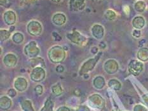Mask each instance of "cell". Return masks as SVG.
I'll return each instance as SVG.
<instances>
[{
  "instance_id": "1",
  "label": "cell",
  "mask_w": 148,
  "mask_h": 111,
  "mask_svg": "<svg viewBox=\"0 0 148 111\" xmlns=\"http://www.w3.org/2000/svg\"><path fill=\"white\" fill-rule=\"evenodd\" d=\"M90 106L96 109H101L104 106V100L98 94H94L91 95L88 98Z\"/></svg>"
},
{
  "instance_id": "2",
  "label": "cell",
  "mask_w": 148,
  "mask_h": 111,
  "mask_svg": "<svg viewBox=\"0 0 148 111\" xmlns=\"http://www.w3.org/2000/svg\"><path fill=\"white\" fill-rule=\"evenodd\" d=\"M28 33L33 36L40 35L42 31V27L39 22L37 21H31L27 25Z\"/></svg>"
},
{
  "instance_id": "3",
  "label": "cell",
  "mask_w": 148,
  "mask_h": 111,
  "mask_svg": "<svg viewBox=\"0 0 148 111\" xmlns=\"http://www.w3.org/2000/svg\"><path fill=\"white\" fill-rule=\"evenodd\" d=\"M45 77V72L43 69L40 67H36L33 69L31 74V78L35 82H40L43 80Z\"/></svg>"
},
{
  "instance_id": "4",
  "label": "cell",
  "mask_w": 148,
  "mask_h": 111,
  "mask_svg": "<svg viewBox=\"0 0 148 111\" xmlns=\"http://www.w3.org/2000/svg\"><path fill=\"white\" fill-rule=\"evenodd\" d=\"M85 0H70L69 8L71 11L78 12L83 10L85 7Z\"/></svg>"
},
{
  "instance_id": "5",
  "label": "cell",
  "mask_w": 148,
  "mask_h": 111,
  "mask_svg": "<svg viewBox=\"0 0 148 111\" xmlns=\"http://www.w3.org/2000/svg\"><path fill=\"white\" fill-rule=\"evenodd\" d=\"M3 18H4V20L6 24L12 26L16 22V15L12 10L6 11L4 14Z\"/></svg>"
},
{
  "instance_id": "6",
  "label": "cell",
  "mask_w": 148,
  "mask_h": 111,
  "mask_svg": "<svg viewBox=\"0 0 148 111\" xmlns=\"http://www.w3.org/2000/svg\"><path fill=\"white\" fill-rule=\"evenodd\" d=\"M67 37L68 39L71 40L72 42L76 44H78L79 42L82 43L85 41L86 38L83 37L82 35L77 31H74L73 33L67 34Z\"/></svg>"
},
{
  "instance_id": "7",
  "label": "cell",
  "mask_w": 148,
  "mask_h": 111,
  "mask_svg": "<svg viewBox=\"0 0 148 111\" xmlns=\"http://www.w3.org/2000/svg\"><path fill=\"white\" fill-rule=\"evenodd\" d=\"M15 88L19 91H24L27 87V82L26 79L23 78H18L15 81Z\"/></svg>"
},
{
  "instance_id": "8",
  "label": "cell",
  "mask_w": 148,
  "mask_h": 111,
  "mask_svg": "<svg viewBox=\"0 0 148 111\" xmlns=\"http://www.w3.org/2000/svg\"><path fill=\"white\" fill-rule=\"evenodd\" d=\"M92 33L97 39H101L104 35V28L101 25L95 24L92 28Z\"/></svg>"
},
{
  "instance_id": "9",
  "label": "cell",
  "mask_w": 148,
  "mask_h": 111,
  "mask_svg": "<svg viewBox=\"0 0 148 111\" xmlns=\"http://www.w3.org/2000/svg\"><path fill=\"white\" fill-rule=\"evenodd\" d=\"M52 21L54 24L58 25V26H60V25H62L66 23V17L64 14L58 13V14H56L53 15L52 18Z\"/></svg>"
},
{
  "instance_id": "10",
  "label": "cell",
  "mask_w": 148,
  "mask_h": 111,
  "mask_svg": "<svg viewBox=\"0 0 148 111\" xmlns=\"http://www.w3.org/2000/svg\"><path fill=\"white\" fill-rule=\"evenodd\" d=\"M133 26L137 29H140L144 27L145 25V19L141 16H137L135 17L132 22Z\"/></svg>"
},
{
  "instance_id": "11",
  "label": "cell",
  "mask_w": 148,
  "mask_h": 111,
  "mask_svg": "<svg viewBox=\"0 0 148 111\" xmlns=\"http://www.w3.org/2000/svg\"><path fill=\"white\" fill-rule=\"evenodd\" d=\"M1 109L3 110H6L9 109L12 106V100L10 98L6 96H3L1 97Z\"/></svg>"
},
{
  "instance_id": "12",
  "label": "cell",
  "mask_w": 148,
  "mask_h": 111,
  "mask_svg": "<svg viewBox=\"0 0 148 111\" xmlns=\"http://www.w3.org/2000/svg\"><path fill=\"white\" fill-rule=\"evenodd\" d=\"M21 106L24 111H35L32 106L31 101L29 100L22 101L21 102Z\"/></svg>"
},
{
  "instance_id": "13",
  "label": "cell",
  "mask_w": 148,
  "mask_h": 111,
  "mask_svg": "<svg viewBox=\"0 0 148 111\" xmlns=\"http://www.w3.org/2000/svg\"><path fill=\"white\" fill-rule=\"evenodd\" d=\"M146 4L143 1H137L134 5V8L138 12H143L146 9Z\"/></svg>"
},
{
  "instance_id": "14",
  "label": "cell",
  "mask_w": 148,
  "mask_h": 111,
  "mask_svg": "<svg viewBox=\"0 0 148 111\" xmlns=\"http://www.w3.org/2000/svg\"><path fill=\"white\" fill-rule=\"evenodd\" d=\"M53 102L50 98H48L45 104V106L40 111H53Z\"/></svg>"
},
{
  "instance_id": "15",
  "label": "cell",
  "mask_w": 148,
  "mask_h": 111,
  "mask_svg": "<svg viewBox=\"0 0 148 111\" xmlns=\"http://www.w3.org/2000/svg\"><path fill=\"white\" fill-rule=\"evenodd\" d=\"M104 80L102 77L96 78L94 81V86L97 89H102L104 86Z\"/></svg>"
},
{
  "instance_id": "16",
  "label": "cell",
  "mask_w": 148,
  "mask_h": 111,
  "mask_svg": "<svg viewBox=\"0 0 148 111\" xmlns=\"http://www.w3.org/2000/svg\"><path fill=\"white\" fill-rule=\"evenodd\" d=\"M51 90H52L53 95H56L57 97L59 96V95H60L63 93L62 89L60 86V84L59 83L53 85V86L51 87Z\"/></svg>"
},
{
  "instance_id": "17",
  "label": "cell",
  "mask_w": 148,
  "mask_h": 111,
  "mask_svg": "<svg viewBox=\"0 0 148 111\" xmlns=\"http://www.w3.org/2000/svg\"><path fill=\"white\" fill-rule=\"evenodd\" d=\"M105 18L109 20H113L116 17V14L112 10H108L105 12Z\"/></svg>"
},
{
  "instance_id": "18",
  "label": "cell",
  "mask_w": 148,
  "mask_h": 111,
  "mask_svg": "<svg viewBox=\"0 0 148 111\" xmlns=\"http://www.w3.org/2000/svg\"><path fill=\"white\" fill-rule=\"evenodd\" d=\"M13 40L17 43H21L23 41V35L21 33H17L13 36Z\"/></svg>"
},
{
  "instance_id": "19",
  "label": "cell",
  "mask_w": 148,
  "mask_h": 111,
  "mask_svg": "<svg viewBox=\"0 0 148 111\" xmlns=\"http://www.w3.org/2000/svg\"><path fill=\"white\" fill-rule=\"evenodd\" d=\"M10 36V33L7 30H1V41H5Z\"/></svg>"
},
{
  "instance_id": "20",
  "label": "cell",
  "mask_w": 148,
  "mask_h": 111,
  "mask_svg": "<svg viewBox=\"0 0 148 111\" xmlns=\"http://www.w3.org/2000/svg\"><path fill=\"white\" fill-rule=\"evenodd\" d=\"M114 79H112L109 82V87L114 88V90H119V89L120 88V82H118V81L116 80V83H114Z\"/></svg>"
},
{
  "instance_id": "21",
  "label": "cell",
  "mask_w": 148,
  "mask_h": 111,
  "mask_svg": "<svg viewBox=\"0 0 148 111\" xmlns=\"http://www.w3.org/2000/svg\"><path fill=\"white\" fill-rule=\"evenodd\" d=\"M35 92L38 95H41L43 93V87L41 85H37L36 88H34Z\"/></svg>"
},
{
  "instance_id": "22",
  "label": "cell",
  "mask_w": 148,
  "mask_h": 111,
  "mask_svg": "<svg viewBox=\"0 0 148 111\" xmlns=\"http://www.w3.org/2000/svg\"><path fill=\"white\" fill-rule=\"evenodd\" d=\"M8 95L10 97H15L16 95H17V92H16L14 89H10V90L8 91Z\"/></svg>"
},
{
  "instance_id": "23",
  "label": "cell",
  "mask_w": 148,
  "mask_h": 111,
  "mask_svg": "<svg viewBox=\"0 0 148 111\" xmlns=\"http://www.w3.org/2000/svg\"><path fill=\"white\" fill-rule=\"evenodd\" d=\"M133 36L136 37H139L140 36V31L139 29H136L133 31Z\"/></svg>"
},
{
  "instance_id": "24",
  "label": "cell",
  "mask_w": 148,
  "mask_h": 111,
  "mask_svg": "<svg viewBox=\"0 0 148 111\" xmlns=\"http://www.w3.org/2000/svg\"><path fill=\"white\" fill-rule=\"evenodd\" d=\"M57 111H71L69 108H67V107L65 106H62L59 107V109L57 110Z\"/></svg>"
},
{
  "instance_id": "25",
  "label": "cell",
  "mask_w": 148,
  "mask_h": 111,
  "mask_svg": "<svg viewBox=\"0 0 148 111\" xmlns=\"http://www.w3.org/2000/svg\"><path fill=\"white\" fill-rule=\"evenodd\" d=\"M123 10H124L125 14H126L127 15L129 14V13H130V8H129V6H125L124 7H123Z\"/></svg>"
},
{
  "instance_id": "26",
  "label": "cell",
  "mask_w": 148,
  "mask_h": 111,
  "mask_svg": "<svg viewBox=\"0 0 148 111\" xmlns=\"http://www.w3.org/2000/svg\"><path fill=\"white\" fill-rule=\"evenodd\" d=\"M25 3H31L32 2H34L36 1V0H22Z\"/></svg>"
},
{
  "instance_id": "27",
  "label": "cell",
  "mask_w": 148,
  "mask_h": 111,
  "mask_svg": "<svg viewBox=\"0 0 148 111\" xmlns=\"http://www.w3.org/2000/svg\"><path fill=\"white\" fill-rule=\"evenodd\" d=\"M0 3H1V5L4 6L6 3V0H1V1H0Z\"/></svg>"
},
{
  "instance_id": "28",
  "label": "cell",
  "mask_w": 148,
  "mask_h": 111,
  "mask_svg": "<svg viewBox=\"0 0 148 111\" xmlns=\"http://www.w3.org/2000/svg\"><path fill=\"white\" fill-rule=\"evenodd\" d=\"M51 1H53V2H56V3H58V2L60 1L61 0H51Z\"/></svg>"
},
{
  "instance_id": "29",
  "label": "cell",
  "mask_w": 148,
  "mask_h": 111,
  "mask_svg": "<svg viewBox=\"0 0 148 111\" xmlns=\"http://www.w3.org/2000/svg\"><path fill=\"white\" fill-rule=\"evenodd\" d=\"M93 1H104V0H93Z\"/></svg>"
}]
</instances>
